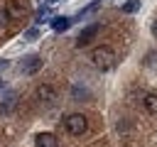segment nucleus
I'll list each match as a JSON object with an SVG mask.
<instances>
[{"label":"nucleus","instance_id":"10","mask_svg":"<svg viewBox=\"0 0 157 147\" xmlns=\"http://www.w3.org/2000/svg\"><path fill=\"white\" fill-rule=\"evenodd\" d=\"M140 5H142V0H128V2H123V7H120V10L130 15V12H135V10H140Z\"/></svg>","mask_w":157,"mask_h":147},{"label":"nucleus","instance_id":"16","mask_svg":"<svg viewBox=\"0 0 157 147\" xmlns=\"http://www.w3.org/2000/svg\"><path fill=\"white\" fill-rule=\"evenodd\" d=\"M152 34H155V37H157V20H155V22H152Z\"/></svg>","mask_w":157,"mask_h":147},{"label":"nucleus","instance_id":"6","mask_svg":"<svg viewBox=\"0 0 157 147\" xmlns=\"http://www.w3.org/2000/svg\"><path fill=\"white\" fill-rule=\"evenodd\" d=\"M5 10H7V15L15 17V20H22V15H25V5H20V0H10Z\"/></svg>","mask_w":157,"mask_h":147},{"label":"nucleus","instance_id":"2","mask_svg":"<svg viewBox=\"0 0 157 147\" xmlns=\"http://www.w3.org/2000/svg\"><path fill=\"white\" fill-rule=\"evenodd\" d=\"M64 125H66L69 135H74V137L83 135V132H86V127H88L86 115H81V113H71V115H66V118H64Z\"/></svg>","mask_w":157,"mask_h":147},{"label":"nucleus","instance_id":"4","mask_svg":"<svg viewBox=\"0 0 157 147\" xmlns=\"http://www.w3.org/2000/svg\"><path fill=\"white\" fill-rule=\"evenodd\" d=\"M98 29H101V24H98V22L88 24L86 29H81V34L76 37V47H78V49H81V47H86V44H88V42H91V39L98 34Z\"/></svg>","mask_w":157,"mask_h":147},{"label":"nucleus","instance_id":"13","mask_svg":"<svg viewBox=\"0 0 157 147\" xmlns=\"http://www.w3.org/2000/svg\"><path fill=\"white\" fill-rule=\"evenodd\" d=\"M12 103H15V93H10V96H7V103H5V105H2V110H5V113H7V110H10V108H12Z\"/></svg>","mask_w":157,"mask_h":147},{"label":"nucleus","instance_id":"15","mask_svg":"<svg viewBox=\"0 0 157 147\" xmlns=\"http://www.w3.org/2000/svg\"><path fill=\"white\" fill-rule=\"evenodd\" d=\"M5 69H7V61H5V59H0V74H2Z\"/></svg>","mask_w":157,"mask_h":147},{"label":"nucleus","instance_id":"17","mask_svg":"<svg viewBox=\"0 0 157 147\" xmlns=\"http://www.w3.org/2000/svg\"><path fill=\"white\" fill-rule=\"evenodd\" d=\"M0 91H2V81H0Z\"/></svg>","mask_w":157,"mask_h":147},{"label":"nucleus","instance_id":"5","mask_svg":"<svg viewBox=\"0 0 157 147\" xmlns=\"http://www.w3.org/2000/svg\"><path fill=\"white\" fill-rule=\"evenodd\" d=\"M34 145L37 147H59V140L52 135V132H39L34 137Z\"/></svg>","mask_w":157,"mask_h":147},{"label":"nucleus","instance_id":"1","mask_svg":"<svg viewBox=\"0 0 157 147\" xmlns=\"http://www.w3.org/2000/svg\"><path fill=\"white\" fill-rule=\"evenodd\" d=\"M115 51L110 49V47H105V44H101V47H96L93 51H91V61L101 69V71H108V69H113L115 66Z\"/></svg>","mask_w":157,"mask_h":147},{"label":"nucleus","instance_id":"12","mask_svg":"<svg viewBox=\"0 0 157 147\" xmlns=\"http://www.w3.org/2000/svg\"><path fill=\"white\" fill-rule=\"evenodd\" d=\"M98 5H101V0H93V2H91V5H88V7H83V10H81V12H78V15H76V17H78V20H81V17H86V15H91V12H93V10H96V7H98Z\"/></svg>","mask_w":157,"mask_h":147},{"label":"nucleus","instance_id":"11","mask_svg":"<svg viewBox=\"0 0 157 147\" xmlns=\"http://www.w3.org/2000/svg\"><path fill=\"white\" fill-rule=\"evenodd\" d=\"M34 17H37V22H39V24H42V22H52V20H49V7H47V5H44V7H39Z\"/></svg>","mask_w":157,"mask_h":147},{"label":"nucleus","instance_id":"3","mask_svg":"<svg viewBox=\"0 0 157 147\" xmlns=\"http://www.w3.org/2000/svg\"><path fill=\"white\" fill-rule=\"evenodd\" d=\"M39 69H42V56H37V54L25 56L22 64H20V71H22V74H37Z\"/></svg>","mask_w":157,"mask_h":147},{"label":"nucleus","instance_id":"7","mask_svg":"<svg viewBox=\"0 0 157 147\" xmlns=\"http://www.w3.org/2000/svg\"><path fill=\"white\" fill-rule=\"evenodd\" d=\"M37 96H39V100L52 103V100L56 98V91H54L52 86H47V83H44V86H39V88H37Z\"/></svg>","mask_w":157,"mask_h":147},{"label":"nucleus","instance_id":"8","mask_svg":"<svg viewBox=\"0 0 157 147\" xmlns=\"http://www.w3.org/2000/svg\"><path fill=\"white\" fill-rule=\"evenodd\" d=\"M71 17H52V27L56 29V32H64V29H69L71 27Z\"/></svg>","mask_w":157,"mask_h":147},{"label":"nucleus","instance_id":"14","mask_svg":"<svg viewBox=\"0 0 157 147\" xmlns=\"http://www.w3.org/2000/svg\"><path fill=\"white\" fill-rule=\"evenodd\" d=\"M7 17H10V15H7V10H0V27L7 22Z\"/></svg>","mask_w":157,"mask_h":147},{"label":"nucleus","instance_id":"9","mask_svg":"<svg viewBox=\"0 0 157 147\" xmlns=\"http://www.w3.org/2000/svg\"><path fill=\"white\" fill-rule=\"evenodd\" d=\"M145 108H147V113L157 115V96H155V93H147V96H145Z\"/></svg>","mask_w":157,"mask_h":147}]
</instances>
